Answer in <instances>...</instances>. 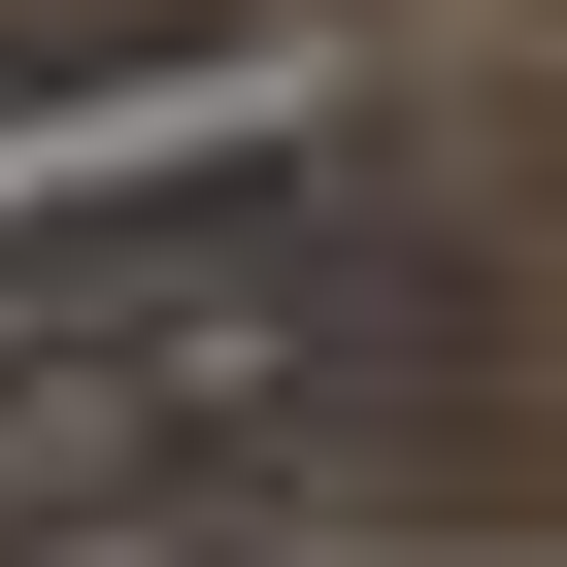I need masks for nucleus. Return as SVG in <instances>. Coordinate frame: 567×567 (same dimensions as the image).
Returning a JSON list of instances; mask_svg holds the SVG:
<instances>
[{"label": "nucleus", "instance_id": "f257e3e1", "mask_svg": "<svg viewBox=\"0 0 567 567\" xmlns=\"http://www.w3.org/2000/svg\"><path fill=\"white\" fill-rule=\"evenodd\" d=\"M434 368V267L334 200V167H200V200H101L0 267V501H234Z\"/></svg>", "mask_w": 567, "mask_h": 567}]
</instances>
